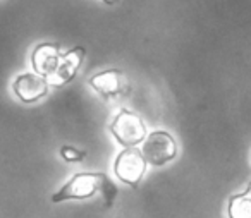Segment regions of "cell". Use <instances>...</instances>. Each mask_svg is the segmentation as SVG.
<instances>
[{"instance_id": "obj_1", "label": "cell", "mask_w": 251, "mask_h": 218, "mask_svg": "<svg viewBox=\"0 0 251 218\" xmlns=\"http://www.w3.org/2000/svg\"><path fill=\"white\" fill-rule=\"evenodd\" d=\"M147 165L148 162L145 160L141 149H138L136 146H126L115 158L114 173L126 186L138 187V184L147 173Z\"/></svg>"}, {"instance_id": "obj_2", "label": "cell", "mask_w": 251, "mask_h": 218, "mask_svg": "<svg viewBox=\"0 0 251 218\" xmlns=\"http://www.w3.org/2000/svg\"><path fill=\"white\" fill-rule=\"evenodd\" d=\"M110 132L119 145L126 146H138L147 138V125L143 119L134 112L122 108L115 115L114 122L110 125Z\"/></svg>"}, {"instance_id": "obj_3", "label": "cell", "mask_w": 251, "mask_h": 218, "mask_svg": "<svg viewBox=\"0 0 251 218\" xmlns=\"http://www.w3.org/2000/svg\"><path fill=\"white\" fill-rule=\"evenodd\" d=\"M145 160L153 167H164L177 155V143L167 131H151L143 139L141 148Z\"/></svg>"}, {"instance_id": "obj_4", "label": "cell", "mask_w": 251, "mask_h": 218, "mask_svg": "<svg viewBox=\"0 0 251 218\" xmlns=\"http://www.w3.org/2000/svg\"><path fill=\"white\" fill-rule=\"evenodd\" d=\"M101 173L100 172H79L71 177L55 194H52V203H62L67 199H88L98 193Z\"/></svg>"}, {"instance_id": "obj_5", "label": "cell", "mask_w": 251, "mask_h": 218, "mask_svg": "<svg viewBox=\"0 0 251 218\" xmlns=\"http://www.w3.org/2000/svg\"><path fill=\"white\" fill-rule=\"evenodd\" d=\"M50 83L47 77L40 76L38 73H23L18 74L12 81V93L23 103H35L49 95Z\"/></svg>"}, {"instance_id": "obj_6", "label": "cell", "mask_w": 251, "mask_h": 218, "mask_svg": "<svg viewBox=\"0 0 251 218\" xmlns=\"http://www.w3.org/2000/svg\"><path fill=\"white\" fill-rule=\"evenodd\" d=\"M84 57H86V50L83 47H76V48H71L66 53H62L53 74L50 77H47L50 86L60 88V86H66L67 83H71L76 77L81 66H83Z\"/></svg>"}, {"instance_id": "obj_7", "label": "cell", "mask_w": 251, "mask_h": 218, "mask_svg": "<svg viewBox=\"0 0 251 218\" xmlns=\"http://www.w3.org/2000/svg\"><path fill=\"white\" fill-rule=\"evenodd\" d=\"M88 84L101 98H105V100H112V98L121 97L127 90L124 81V74L117 69H107V71H101V73H97L95 76H91L88 79Z\"/></svg>"}, {"instance_id": "obj_8", "label": "cell", "mask_w": 251, "mask_h": 218, "mask_svg": "<svg viewBox=\"0 0 251 218\" xmlns=\"http://www.w3.org/2000/svg\"><path fill=\"white\" fill-rule=\"evenodd\" d=\"M60 55H62V50L57 43H40L31 53L33 71L43 77H50L59 64Z\"/></svg>"}, {"instance_id": "obj_9", "label": "cell", "mask_w": 251, "mask_h": 218, "mask_svg": "<svg viewBox=\"0 0 251 218\" xmlns=\"http://www.w3.org/2000/svg\"><path fill=\"white\" fill-rule=\"evenodd\" d=\"M227 213L230 218H251V194H236L229 199Z\"/></svg>"}, {"instance_id": "obj_10", "label": "cell", "mask_w": 251, "mask_h": 218, "mask_svg": "<svg viewBox=\"0 0 251 218\" xmlns=\"http://www.w3.org/2000/svg\"><path fill=\"white\" fill-rule=\"evenodd\" d=\"M98 191H100L101 196H103L105 204H107V206H112L115 196H117V187L114 186V182H112L105 173H101V180H100V186H98Z\"/></svg>"}, {"instance_id": "obj_11", "label": "cell", "mask_w": 251, "mask_h": 218, "mask_svg": "<svg viewBox=\"0 0 251 218\" xmlns=\"http://www.w3.org/2000/svg\"><path fill=\"white\" fill-rule=\"evenodd\" d=\"M60 156H62V160L67 163H81L86 158V153L74 148V146H71V145H64V146H60Z\"/></svg>"}, {"instance_id": "obj_12", "label": "cell", "mask_w": 251, "mask_h": 218, "mask_svg": "<svg viewBox=\"0 0 251 218\" xmlns=\"http://www.w3.org/2000/svg\"><path fill=\"white\" fill-rule=\"evenodd\" d=\"M103 2H105L107 5H114V4H117L119 0H103Z\"/></svg>"}, {"instance_id": "obj_13", "label": "cell", "mask_w": 251, "mask_h": 218, "mask_svg": "<svg viewBox=\"0 0 251 218\" xmlns=\"http://www.w3.org/2000/svg\"><path fill=\"white\" fill-rule=\"evenodd\" d=\"M246 193H248V194H251V182L248 184V189H246Z\"/></svg>"}]
</instances>
